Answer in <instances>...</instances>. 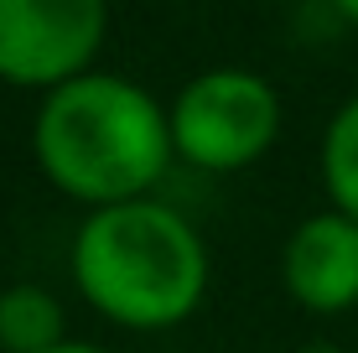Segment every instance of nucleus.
I'll list each match as a JSON object with an SVG mask.
<instances>
[{
  "label": "nucleus",
  "instance_id": "nucleus-5",
  "mask_svg": "<svg viewBox=\"0 0 358 353\" xmlns=\"http://www.w3.org/2000/svg\"><path fill=\"white\" fill-rule=\"evenodd\" d=\"M286 286L306 312H348L358 301V224L317 213L286 239Z\"/></svg>",
  "mask_w": 358,
  "mask_h": 353
},
{
  "label": "nucleus",
  "instance_id": "nucleus-3",
  "mask_svg": "<svg viewBox=\"0 0 358 353\" xmlns=\"http://www.w3.org/2000/svg\"><path fill=\"white\" fill-rule=\"evenodd\" d=\"M275 130H280L275 89L239 68L192 78L171 109V145L208 172H234V166L260 161Z\"/></svg>",
  "mask_w": 358,
  "mask_h": 353
},
{
  "label": "nucleus",
  "instance_id": "nucleus-1",
  "mask_svg": "<svg viewBox=\"0 0 358 353\" xmlns=\"http://www.w3.org/2000/svg\"><path fill=\"white\" fill-rule=\"evenodd\" d=\"M171 156V115L145 89L109 73H83L47 94L36 115V161L68 198L135 203Z\"/></svg>",
  "mask_w": 358,
  "mask_h": 353
},
{
  "label": "nucleus",
  "instance_id": "nucleus-6",
  "mask_svg": "<svg viewBox=\"0 0 358 353\" xmlns=\"http://www.w3.org/2000/svg\"><path fill=\"white\" fill-rule=\"evenodd\" d=\"M63 307L42 286L0 291V348L6 353H52L63 348Z\"/></svg>",
  "mask_w": 358,
  "mask_h": 353
},
{
  "label": "nucleus",
  "instance_id": "nucleus-8",
  "mask_svg": "<svg viewBox=\"0 0 358 353\" xmlns=\"http://www.w3.org/2000/svg\"><path fill=\"white\" fill-rule=\"evenodd\" d=\"M52 353H104V348H94V343H63V348H52Z\"/></svg>",
  "mask_w": 358,
  "mask_h": 353
},
{
  "label": "nucleus",
  "instance_id": "nucleus-4",
  "mask_svg": "<svg viewBox=\"0 0 358 353\" xmlns=\"http://www.w3.org/2000/svg\"><path fill=\"white\" fill-rule=\"evenodd\" d=\"M104 36V0H0V78L63 89Z\"/></svg>",
  "mask_w": 358,
  "mask_h": 353
},
{
  "label": "nucleus",
  "instance_id": "nucleus-2",
  "mask_svg": "<svg viewBox=\"0 0 358 353\" xmlns=\"http://www.w3.org/2000/svg\"><path fill=\"white\" fill-rule=\"evenodd\" d=\"M73 281L94 312L125 327H171L203 301L208 254L162 203L94 208L73 239Z\"/></svg>",
  "mask_w": 358,
  "mask_h": 353
},
{
  "label": "nucleus",
  "instance_id": "nucleus-10",
  "mask_svg": "<svg viewBox=\"0 0 358 353\" xmlns=\"http://www.w3.org/2000/svg\"><path fill=\"white\" fill-rule=\"evenodd\" d=\"M338 6H343V16H353V21H358V0H338Z\"/></svg>",
  "mask_w": 358,
  "mask_h": 353
},
{
  "label": "nucleus",
  "instance_id": "nucleus-7",
  "mask_svg": "<svg viewBox=\"0 0 358 353\" xmlns=\"http://www.w3.org/2000/svg\"><path fill=\"white\" fill-rule=\"evenodd\" d=\"M322 177H327V192H332V203H338V213H348L358 224V99L343 104L338 120L327 125Z\"/></svg>",
  "mask_w": 358,
  "mask_h": 353
},
{
  "label": "nucleus",
  "instance_id": "nucleus-9",
  "mask_svg": "<svg viewBox=\"0 0 358 353\" xmlns=\"http://www.w3.org/2000/svg\"><path fill=\"white\" fill-rule=\"evenodd\" d=\"M296 353H343V348H332V343H306V348H296Z\"/></svg>",
  "mask_w": 358,
  "mask_h": 353
}]
</instances>
